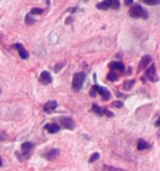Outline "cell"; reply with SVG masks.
Instances as JSON below:
<instances>
[{"instance_id":"cell-1","label":"cell","mask_w":160,"mask_h":171,"mask_svg":"<svg viewBox=\"0 0 160 171\" xmlns=\"http://www.w3.org/2000/svg\"><path fill=\"white\" fill-rule=\"evenodd\" d=\"M86 73H76L74 75V77H73V89H74L75 92H78L81 88H82V86L84 83V80H86Z\"/></svg>"},{"instance_id":"cell-2","label":"cell","mask_w":160,"mask_h":171,"mask_svg":"<svg viewBox=\"0 0 160 171\" xmlns=\"http://www.w3.org/2000/svg\"><path fill=\"white\" fill-rule=\"evenodd\" d=\"M128 14H130V17H132V18H134V19H137V18L147 19V17H149L147 13L144 11V8H143L141 6H139V5H136V6H133L132 8H130Z\"/></svg>"},{"instance_id":"cell-3","label":"cell","mask_w":160,"mask_h":171,"mask_svg":"<svg viewBox=\"0 0 160 171\" xmlns=\"http://www.w3.org/2000/svg\"><path fill=\"white\" fill-rule=\"evenodd\" d=\"M119 6H120L119 0H104L103 2L97 4V8H99V10H107V8L118 10Z\"/></svg>"},{"instance_id":"cell-4","label":"cell","mask_w":160,"mask_h":171,"mask_svg":"<svg viewBox=\"0 0 160 171\" xmlns=\"http://www.w3.org/2000/svg\"><path fill=\"white\" fill-rule=\"evenodd\" d=\"M34 149V143H32V142H25V143H22L21 145V154L20 152H17L15 155L17 156H21V160H23V158H27L29 155H31V152H32V150Z\"/></svg>"},{"instance_id":"cell-5","label":"cell","mask_w":160,"mask_h":171,"mask_svg":"<svg viewBox=\"0 0 160 171\" xmlns=\"http://www.w3.org/2000/svg\"><path fill=\"white\" fill-rule=\"evenodd\" d=\"M145 74H146V77L149 79V81H152V82H157V81H158L157 69H155V66H154V64H151V66H149Z\"/></svg>"},{"instance_id":"cell-6","label":"cell","mask_w":160,"mask_h":171,"mask_svg":"<svg viewBox=\"0 0 160 171\" xmlns=\"http://www.w3.org/2000/svg\"><path fill=\"white\" fill-rule=\"evenodd\" d=\"M60 123L62 124V127L65 129H69V130H73L75 128V122L73 118L67 117V116H63V117L60 118Z\"/></svg>"},{"instance_id":"cell-7","label":"cell","mask_w":160,"mask_h":171,"mask_svg":"<svg viewBox=\"0 0 160 171\" xmlns=\"http://www.w3.org/2000/svg\"><path fill=\"white\" fill-rule=\"evenodd\" d=\"M95 88H96V93H98L102 98H103V101H107L110 96H111V94H110V92L107 90V88H104V87H99V86L95 85Z\"/></svg>"},{"instance_id":"cell-8","label":"cell","mask_w":160,"mask_h":171,"mask_svg":"<svg viewBox=\"0 0 160 171\" xmlns=\"http://www.w3.org/2000/svg\"><path fill=\"white\" fill-rule=\"evenodd\" d=\"M56 107H57L56 101H48V102L44 103V106H43V111H44L46 114H52L54 110L56 109Z\"/></svg>"},{"instance_id":"cell-9","label":"cell","mask_w":160,"mask_h":171,"mask_svg":"<svg viewBox=\"0 0 160 171\" xmlns=\"http://www.w3.org/2000/svg\"><path fill=\"white\" fill-rule=\"evenodd\" d=\"M59 154H60V150L59 149H50V150H48L47 152H44L42 156L46 158V160H53L59 156Z\"/></svg>"},{"instance_id":"cell-10","label":"cell","mask_w":160,"mask_h":171,"mask_svg":"<svg viewBox=\"0 0 160 171\" xmlns=\"http://www.w3.org/2000/svg\"><path fill=\"white\" fill-rule=\"evenodd\" d=\"M14 48L19 52V55H20L21 59H23V60L28 59V56H29V55H28V52L26 51V48L22 46L21 43H15V45H14Z\"/></svg>"},{"instance_id":"cell-11","label":"cell","mask_w":160,"mask_h":171,"mask_svg":"<svg viewBox=\"0 0 160 171\" xmlns=\"http://www.w3.org/2000/svg\"><path fill=\"white\" fill-rule=\"evenodd\" d=\"M52 81H53V77L49 74V72H42L41 73V75H40V82L41 83L49 85V83H52Z\"/></svg>"},{"instance_id":"cell-12","label":"cell","mask_w":160,"mask_h":171,"mask_svg":"<svg viewBox=\"0 0 160 171\" xmlns=\"http://www.w3.org/2000/svg\"><path fill=\"white\" fill-rule=\"evenodd\" d=\"M109 67L112 69V70H118V72H124L125 70V66L122 64V62H118V61H113V62H110Z\"/></svg>"},{"instance_id":"cell-13","label":"cell","mask_w":160,"mask_h":171,"mask_svg":"<svg viewBox=\"0 0 160 171\" xmlns=\"http://www.w3.org/2000/svg\"><path fill=\"white\" fill-rule=\"evenodd\" d=\"M44 129L50 134H56V132L60 131V127L56 123H48V124L44 126Z\"/></svg>"},{"instance_id":"cell-14","label":"cell","mask_w":160,"mask_h":171,"mask_svg":"<svg viewBox=\"0 0 160 171\" xmlns=\"http://www.w3.org/2000/svg\"><path fill=\"white\" fill-rule=\"evenodd\" d=\"M151 56L149 55H145V56H143L141 58V60H140V64H139V69H144V68H146L147 66L151 62Z\"/></svg>"},{"instance_id":"cell-15","label":"cell","mask_w":160,"mask_h":171,"mask_svg":"<svg viewBox=\"0 0 160 171\" xmlns=\"http://www.w3.org/2000/svg\"><path fill=\"white\" fill-rule=\"evenodd\" d=\"M151 148V145H149V143L145 141V139H138V143H137V149L138 150H145V149H149Z\"/></svg>"},{"instance_id":"cell-16","label":"cell","mask_w":160,"mask_h":171,"mask_svg":"<svg viewBox=\"0 0 160 171\" xmlns=\"http://www.w3.org/2000/svg\"><path fill=\"white\" fill-rule=\"evenodd\" d=\"M95 114H97L98 116H103V115H105V110L107 109H104V108H101V107H98L97 104H94L92 106V109H91Z\"/></svg>"},{"instance_id":"cell-17","label":"cell","mask_w":160,"mask_h":171,"mask_svg":"<svg viewBox=\"0 0 160 171\" xmlns=\"http://www.w3.org/2000/svg\"><path fill=\"white\" fill-rule=\"evenodd\" d=\"M103 171H125L124 169H119L116 166H111V165H103Z\"/></svg>"},{"instance_id":"cell-18","label":"cell","mask_w":160,"mask_h":171,"mask_svg":"<svg viewBox=\"0 0 160 171\" xmlns=\"http://www.w3.org/2000/svg\"><path fill=\"white\" fill-rule=\"evenodd\" d=\"M134 83H136V81H134V80L125 81V82H124V86H123V87H124V89H125V90H130V89H131V88L133 87V85H134Z\"/></svg>"},{"instance_id":"cell-19","label":"cell","mask_w":160,"mask_h":171,"mask_svg":"<svg viewBox=\"0 0 160 171\" xmlns=\"http://www.w3.org/2000/svg\"><path fill=\"white\" fill-rule=\"evenodd\" d=\"M44 10L43 8H39V7H33L32 10H31V14L32 15H40V14H42Z\"/></svg>"},{"instance_id":"cell-20","label":"cell","mask_w":160,"mask_h":171,"mask_svg":"<svg viewBox=\"0 0 160 171\" xmlns=\"http://www.w3.org/2000/svg\"><path fill=\"white\" fill-rule=\"evenodd\" d=\"M25 22H26V25H33V23L35 22V18H32V14L29 13V14H27V15H26V18H25Z\"/></svg>"},{"instance_id":"cell-21","label":"cell","mask_w":160,"mask_h":171,"mask_svg":"<svg viewBox=\"0 0 160 171\" xmlns=\"http://www.w3.org/2000/svg\"><path fill=\"white\" fill-rule=\"evenodd\" d=\"M107 77L109 81H116L118 79V75H117V73H115V72H110V73L107 74Z\"/></svg>"},{"instance_id":"cell-22","label":"cell","mask_w":160,"mask_h":171,"mask_svg":"<svg viewBox=\"0 0 160 171\" xmlns=\"http://www.w3.org/2000/svg\"><path fill=\"white\" fill-rule=\"evenodd\" d=\"M98 158H99V154H98V152H94V154L90 156V158H89V163H94V162H96Z\"/></svg>"},{"instance_id":"cell-23","label":"cell","mask_w":160,"mask_h":171,"mask_svg":"<svg viewBox=\"0 0 160 171\" xmlns=\"http://www.w3.org/2000/svg\"><path fill=\"white\" fill-rule=\"evenodd\" d=\"M145 4H147V5H158L160 4V0H143Z\"/></svg>"},{"instance_id":"cell-24","label":"cell","mask_w":160,"mask_h":171,"mask_svg":"<svg viewBox=\"0 0 160 171\" xmlns=\"http://www.w3.org/2000/svg\"><path fill=\"white\" fill-rule=\"evenodd\" d=\"M112 106L116 108H122L123 107V102H122V101H115V102L112 103Z\"/></svg>"},{"instance_id":"cell-25","label":"cell","mask_w":160,"mask_h":171,"mask_svg":"<svg viewBox=\"0 0 160 171\" xmlns=\"http://www.w3.org/2000/svg\"><path fill=\"white\" fill-rule=\"evenodd\" d=\"M90 95L92 97H95L97 95V93H96V88H95V86H92V88L90 89Z\"/></svg>"},{"instance_id":"cell-26","label":"cell","mask_w":160,"mask_h":171,"mask_svg":"<svg viewBox=\"0 0 160 171\" xmlns=\"http://www.w3.org/2000/svg\"><path fill=\"white\" fill-rule=\"evenodd\" d=\"M105 115L109 116V117H113V114L111 111H109V110H105Z\"/></svg>"},{"instance_id":"cell-27","label":"cell","mask_w":160,"mask_h":171,"mask_svg":"<svg viewBox=\"0 0 160 171\" xmlns=\"http://www.w3.org/2000/svg\"><path fill=\"white\" fill-rule=\"evenodd\" d=\"M124 2H125V5H126V6H131V5H132V2H133V0H125Z\"/></svg>"},{"instance_id":"cell-28","label":"cell","mask_w":160,"mask_h":171,"mask_svg":"<svg viewBox=\"0 0 160 171\" xmlns=\"http://www.w3.org/2000/svg\"><path fill=\"white\" fill-rule=\"evenodd\" d=\"M62 67H63V64H59V66L55 68V72H59V70H60V68H62Z\"/></svg>"},{"instance_id":"cell-29","label":"cell","mask_w":160,"mask_h":171,"mask_svg":"<svg viewBox=\"0 0 160 171\" xmlns=\"http://www.w3.org/2000/svg\"><path fill=\"white\" fill-rule=\"evenodd\" d=\"M155 126H157V127H160V117L158 118V121L155 122Z\"/></svg>"},{"instance_id":"cell-30","label":"cell","mask_w":160,"mask_h":171,"mask_svg":"<svg viewBox=\"0 0 160 171\" xmlns=\"http://www.w3.org/2000/svg\"><path fill=\"white\" fill-rule=\"evenodd\" d=\"M1 165H2V160L0 158V166H1Z\"/></svg>"},{"instance_id":"cell-31","label":"cell","mask_w":160,"mask_h":171,"mask_svg":"<svg viewBox=\"0 0 160 171\" xmlns=\"http://www.w3.org/2000/svg\"><path fill=\"white\" fill-rule=\"evenodd\" d=\"M0 94H1V89H0Z\"/></svg>"},{"instance_id":"cell-32","label":"cell","mask_w":160,"mask_h":171,"mask_svg":"<svg viewBox=\"0 0 160 171\" xmlns=\"http://www.w3.org/2000/svg\"><path fill=\"white\" fill-rule=\"evenodd\" d=\"M84 1H88V0H84Z\"/></svg>"},{"instance_id":"cell-33","label":"cell","mask_w":160,"mask_h":171,"mask_svg":"<svg viewBox=\"0 0 160 171\" xmlns=\"http://www.w3.org/2000/svg\"><path fill=\"white\" fill-rule=\"evenodd\" d=\"M0 138H1V137H0Z\"/></svg>"}]
</instances>
